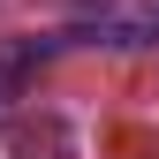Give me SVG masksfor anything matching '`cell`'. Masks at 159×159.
I'll use <instances>...</instances> for the list:
<instances>
[{
    "label": "cell",
    "instance_id": "1",
    "mask_svg": "<svg viewBox=\"0 0 159 159\" xmlns=\"http://www.w3.org/2000/svg\"><path fill=\"white\" fill-rule=\"evenodd\" d=\"M61 38L68 46H159V15H144V8H129V15H84Z\"/></svg>",
    "mask_w": 159,
    "mask_h": 159
},
{
    "label": "cell",
    "instance_id": "2",
    "mask_svg": "<svg viewBox=\"0 0 159 159\" xmlns=\"http://www.w3.org/2000/svg\"><path fill=\"white\" fill-rule=\"evenodd\" d=\"M46 61V46H38V38H8V46H0V106H8V98H23V76Z\"/></svg>",
    "mask_w": 159,
    "mask_h": 159
}]
</instances>
